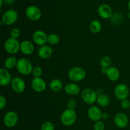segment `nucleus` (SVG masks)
I'll return each instance as SVG.
<instances>
[{
	"label": "nucleus",
	"instance_id": "f257e3e1",
	"mask_svg": "<svg viewBox=\"0 0 130 130\" xmlns=\"http://www.w3.org/2000/svg\"><path fill=\"white\" fill-rule=\"evenodd\" d=\"M77 119V114L76 111L72 109H66L61 115V122L66 126H72L76 122Z\"/></svg>",
	"mask_w": 130,
	"mask_h": 130
},
{
	"label": "nucleus",
	"instance_id": "f03ea898",
	"mask_svg": "<svg viewBox=\"0 0 130 130\" xmlns=\"http://www.w3.org/2000/svg\"><path fill=\"white\" fill-rule=\"evenodd\" d=\"M17 69L21 74L29 75L32 72V65L28 59L21 58L18 60Z\"/></svg>",
	"mask_w": 130,
	"mask_h": 130
},
{
	"label": "nucleus",
	"instance_id": "7ed1b4c3",
	"mask_svg": "<svg viewBox=\"0 0 130 130\" xmlns=\"http://www.w3.org/2000/svg\"><path fill=\"white\" fill-rule=\"evenodd\" d=\"M69 78L74 82L83 81L86 77V72L81 67H76L71 69L68 73Z\"/></svg>",
	"mask_w": 130,
	"mask_h": 130
},
{
	"label": "nucleus",
	"instance_id": "20e7f679",
	"mask_svg": "<svg viewBox=\"0 0 130 130\" xmlns=\"http://www.w3.org/2000/svg\"><path fill=\"white\" fill-rule=\"evenodd\" d=\"M5 49L8 53L11 55L15 54L20 50V44L17 39L10 38L5 42Z\"/></svg>",
	"mask_w": 130,
	"mask_h": 130
},
{
	"label": "nucleus",
	"instance_id": "39448f33",
	"mask_svg": "<svg viewBox=\"0 0 130 130\" xmlns=\"http://www.w3.org/2000/svg\"><path fill=\"white\" fill-rule=\"evenodd\" d=\"M129 88L125 84L121 83L117 85L114 90V95L118 100H122L126 99L129 95Z\"/></svg>",
	"mask_w": 130,
	"mask_h": 130
},
{
	"label": "nucleus",
	"instance_id": "423d86ee",
	"mask_svg": "<svg viewBox=\"0 0 130 130\" xmlns=\"http://www.w3.org/2000/svg\"><path fill=\"white\" fill-rule=\"evenodd\" d=\"M97 93L94 90L90 88L85 89L81 92V98L85 103L93 104L97 100Z\"/></svg>",
	"mask_w": 130,
	"mask_h": 130
},
{
	"label": "nucleus",
	"instance_id": "0eeeda50",
	"mask_svg": "<svg viewBox=\"0 0 130 130\" xmlns=\"http://www.w3.org/2000/svg\"><path fill=\"white\" fill-rule=\"evenodd\" d=\"M19 119L17 114L13 111L7 112L3 118V123L8 128H13L17 124Z\"/></svg>",
	"mask_w": 130,
	"mask_h": 130
},
{
	"label": "nucleus",
	"instance_id": "6e6552de",
	"mask_svg": "<svg viewBox=\"0 0 130 130\" xmlns=\"http://www.w3.org/2000/svg\"><path fill=\"white\" fill-rule=\"evenodd\" d=\"M18 19V14L15 10H9L3 15L2 21L4 24L10 25L13 24Z\"/></svg>",
	"mask_w": 130,
	"mask_h": 130
},
{
	"label": "nucleus",
	"instance_id": "1a4fd4ad",
	"mask_svg": "<svg viewBox=\"0 0 130 130\" xmlns=\"http://www.w3.org/2000/svg\"><path fill=\"white\" fill-rule=\"evenodd\" d=\"M25 14L29 19L32 21L39 20L41 17V11L36 6H30L25 10Z\"/></svg>",
	"mask_w": 130,
	"mask_h": 130
},
{
	"label": "nucleus",
	"instance_id": "9d476101",
	"mask_svg": "<svg viewBox=\"0 0 130 130\" xmlns=\"http://www.w3.org/2000/svg\"><path fill=\"white\" fill-rule=\"evenodd\" d=\"M32 39L37 45L43 46L45 45L48 42V36L44 32L38 30L34 32L33 34Z\"/></svg>",
	"mask_w": 130,
	"mask_h": 130
},
{
	"label": "nucleus",
	"instance_id": "9b49d317",
	"mask_svg": "<svg viewBox=\"0 0 130 130\" xmlns=\"http://www.w3.org/2000/svg\"><path fill=\"white\" fill-rule=\"evenodd\" d=\"M11 88L15 93H21L25 90V83L20 77H15L11 82Z\"/></svg>",
	"mask_w": 130,
	"mask_h": 130
},
{
	"label": "nucleus",
	"instance_id": "f8f14e48",
	"mask_svg": "<svg viewBox=\"0 0 130 130\" xmlns=\"http://www.w3.org/2000/svg\"><path fill=\"white\" fill-rule=\"evenodd\" d=\"M31 86L34 91L38 93H41L46 90V84L44 79L41 77H34L31 81Z\"/></svg>",
	"mask_w": 130,
	"mask_h": 130
},
{
	"label": "nucleus",
	"instance_id": "ddd939ff",
	"mask_svg": "<svg viewBox=\"0 0 130 130\" xmlns=\"http://www.w3.org/2000/svg\"><path fill=\"white\" fill-rule=\"evenodd\" d=\"M114 123L119 128H124L128 124V118L125 114L119 112L114 117Z\"/></svg>",
	"mask_w": 130,
	"mask_h": 130
},
{
	"label": "nucleus",
	"instance_id": "4468645a",
	"mask_svg": "<svg viewBox=\"0 0 130 130\" xmlns=\"http://www.w3.org/2000/svg\"><path fill=\"white\" fill-rule=\"evenodd\" d=\"M88 116L91 121L97 122L99 121L102 117V113L99 107L92 106L88 110Z\"/></svg>",
	"mask_w": 130,
	"mask_h": 130
},
{
	"label": "nucleus",
	"instance_id": "2eb2a0df",
	"mask_svg": "<svg viewBox=\"0 0 130 130\" xmlns=\"http://www.w3.org/2000/svg\"><path fill=\"white\" fill-rule=\"evenodd\" d=\"M98 13L100 17L105 19H109L112 15L111 8L106 4H103L99 6L98 9Z\"/></svg>",
	"mask_w": 130,
	"mask_h": 130
},
{
	"label": "nucleus",
	"instance_id": "dca6fc26",
	"mask_svg": "<svg viewBox=\"0 0 130 130\" xmlns=\"http://www.w3.org/2000/svg\"><path fill=\"white\" fill-rule=\"evenodd\" d=\"M20 50L26 55L32 54L34 51V46L30 41H24L20 43Z\"/></svg>",
	"mask_w": 130,
	"mask_h": 130
},
{
	"label": "nucleus",
	"instance_id": "f3484780",
	"mask_svg": "<svg viewBox=\"0 0 130 130\" xmlns=\"http://www.w3.org/2000/svg\"><path fill=\"white\" fill-rule=\"evenodd\" d=\"M10 73L8 71L4 68L0 69V85L3 86H7L11 82Z\"/></svg>",
	"mask_w": 130,
	"mask_h": 130
},
{
	"label": "nucleus",
	"instance_id": "a211bd4d",
	"mask_svg": "<svg viewBox=\"0 0 130 130\" xmlns=\"http://www.w3.org/2000/svg\"><path fill=\"white\" fill-rule=\"evenodd\" d=\"M38 55L39 57L43 59L48 58L52 55L53 50L49 45L41 46L38 50Z\"/></svg>",
	"mask_w": 130,
	"mask_h": 130
},
{
	"label": "nucleus",
	"instance_id": "6ab92c4d",
	"mask_svg": "<svg viewBox=\"0 0 130 130\" xmlns=\"http://www.w3.org/2000/svg\"><path fill=\"white\" fill-rule=\"evenodd\" d=\"M106 74L108 78L110 81H116L119 78L120 72L116 67H114V66H110V67L107 69Z\"/></svg>",
	"mask_w": 130,
	"mask_h": 130
},
{
	"label": "nucleus",
	"instance_id": "aec40b11",
	"mask_svg": "<svg viewBox=\"0 0 130 130\" xmlns=\"http://www.w3.org/2000/svg\"><path fill=\"white\" fill-rule=\"evenodd\" d=\"M66 93L70 95H77L80 92V87L75 83H69L65 87Z\"/></svg>",
	"mask_w": 130,
	"mask_h": 130
},
{
	"label": "nucleus",
	"instance_id": "412c9836",
	"mask_svg": "<svg viewBox=\"0 0 130 130\" xmlns=\"http://www.w3.org/2000/svg\"><path fill=\"white\" fill-rule=\"evenodd\" d=\"M62 86H63L62 83L61 82L60 80L58 79H53L50 84V88L54 92H58L60 91L62 88Z\"/></svg>",
	"mask_w": 130,
	"mask_h": 130
},
{
	"label": "nucleus",
	"instance_id": "4be33fe9",
	"mask_svg": "<svg viewBox=\"0 0 130 130\" xmlns=\"http://www.w3.org/2000/svg\"><path fill=\"white\" fill-rule=\"evenodd\" d=\"M96 102L102 107H107L110 103V99L109 96L105 94H101L99 95L96 100Z\"/></svg>",
	"mask_w": 130,
	"mask_h": 130
},
{
	"label": "nucleus",
	"instance_id": "5701e85b",
	"mask_svg": "<svg viewBox=\"0 0 130 130\" xmlns=\"http://www.w3.org/2000/svg\"><path fill=\"white\" fill-rule=\"evenodd\" d=\"M18 60L15 57H10L6 58L5 61V66L8 69H12L17 67Z\"/></svg>",
	"mask_w": 130,
	"mask_h": 130
},
{
	"label": "nucleus",
	"instance_id": "b1692460",
	"mask_svg": "<svg viewBox=\"0 0 130 130\" xmlns=\"http://www.w3.org/2000/svg\"><path fill=\"white\" fill-rule=\"evenodd\" d=\"M90 30L93 33H99L102 30V24L99 20H93L90 25Z\"/></svg>",
	"mask_w": 130,
	"mask_h": 130
},
{
	"label": "nucleus",
	"instance_id": "393cba45",
	"mask_svg": "<svg viewBox=\"0 0 130 130\" xmlns=\"http://www.w3.org/2000/svg\"><path fill=\"white\" fill-rule=\"evenodd\" d=\"M112 63V60L109 56H104L100 60V64L102 68L108 69L110 67Z\"/></svg>",
	"mask_w": 130,
	"mask_h": 130
},
{
	"label": "nucleus",
	"instance_id": "a878e982",
	"mask_svg": "<svg viewBox=\"0 0 130 130\" xmlns=\"http://www.w3.org/2000/svg\"><path fill=\"white\" fill-rule=\"evenodd\" d=\"M60 38L55 34H51L48 36V43L51 45H55L59 42Z\"/></svg>",
	"mask_w": 130,
	"mask_h": 130
},
{
	"label": "nucleus",
	"instance_id": "bb28decb",
	"mask_svg": "<svg viewBox=\"0 0 130 130\" xmlns=\"http://www.w3.org/2000/svg\"><path fill=\"white\" fill-rule=\"evenodd\" d=\"M41 130H55L54 125L50 122H44L41 126Z\"/></svg>",
	"mask_w": 130,
	"mask_h": 130
},
{
	"label": "nucleus",
	"instance_id": "cd10ccee",
	"mask_svg": "<svg viewBox=\"0 0 130 130\" xmlns=\"http://www.w3.org/2000/svg\"><path fill=\"white\" fill-rule=\"evenodd\" d=\"M32 73L34 77H41L42 74H43V71L41 67H35L34 68H33Z\"/></svg>",
	"mask_w": 130,
	"mask_h": 130
},
{
	"label": "nucleus",
	"instance_id": "c85d7f7f",
	"mask_svg": "<svg viewBox=\"0 0 130 130\" xmlns=\"http://www.w3.org/2000/svg\"><path fill=\"white\" fill-rule=\"evenodd\" d=\"M10 35H11V38H15V39H17L20 36V29L18 28H13L10 31Z\"/></svg>",
	"mask_w": 130,
	"mask_h": 130
},
{
	"label": "nucleus",
	"instance_id": "c756f323",
	"mask_svg": "<svg viewBox=\"0 0 130 130\" xmlns=\"http://www.w3.org/2000/svg\"><path fill=\"white\" fill-rule=\"evenodd\" d=\"M67 107L68 109L74 110L75 108L76 107V102L74 99H69L67 103Z\"/></svg>",
	"mask_w": 130,
	"mask_h": 130
},
{
	"label": "nucleus",
	"instance_id": "7c9ffc66",
	"mask_svg": "<svg viewBox=\"0 0 130 130\" xmlns=\"http://www.w3.org/2000/svg\"><path fill=\"white\" fill-rule=\"evenodd\" d=\"M105 129V124L102 121H97L94 125V130H104Z\"/></svg>",
	"mask_w": 130,
	"mask_h": 130
},
{
	"label": "nucleus",
	"instance_id": "2f4dec72",
	"mask_svg": "<svg viewBox=\"0 0 130 130\" xmlns=\"http://www.w3.org/2000/svg\"><path fill=\"white\" fill-rule=\"evenodd\" d=\"M121 105L124 109H128L130 107V101L128 99H124L122 100L121 103Z\"/></svg>",
	"mask_w": 130,
	"mask_h": 130
},
{
	"label": "nucleus",
	"instance_id": "473e14b6",
	"mask_svg": "<svg viewBox=\"0 0 130 130\" xmlns=\"http://www.w3.org/2000/svg\"><path fill=\"white\" fill-rule=\"evenodd\" d=\"M6 105V100L3 95H0V109H3Z\"/></svg>",
	"mask_w": 130,
	"mask_h": 130
},
{
	"label": "nucleus",
	"instance_id": "72a5a7b5",
	"mask_svg": "<svg viewBox=\"0 0 130 130\" xmlns=\"http://www.w3.org/2000/svg\"><path fill=\"white\" fill-rule=\"evenodd\" d=\"M7 5H12L14 3L15 0H3Z\"/></svg>",
	"mask_w": 130,
	"mask_h": 130
},
{
	"label": "nucleus",
	"instance_id": "f704fd0d",
	"mask_svg": "<svg viewBox=\"0 0 130 130\" xmlns=\"http://www.w3.org/2000/svg\"><path fill=\"white\" fill-rule=\"evenodd\" d=\"M108 118H109V115H108L107 113L105 112V113H103L102 114V118H103L104 119H108Z\"/></svg>",
	"mask_w": 130,
	"mask_h": 130
},
{
	"label": "nucleus",
	"instance_id": "c9c22d12",
	"mask_svg": "<svg viewBox=\"0 0 130 130\" xmlns=\"http://www.w3.org/2000/svg\"><path fill=\"white\" fill-rule=\"evenodd\" d=\"M107 69L102 68V72L104 74H106L107 73Z\"/></svg>",
	"mask_w": 130,
	"mask_h": 130
},
{
	"label": "nucleus",
	"instance_id": "e433bc0d",
	"mask_svg": "<svg viewBox=\"0 0 130 130\" xmlns=\"http://www.w3.org/2000/svg\"><path fill=\"white\" fill-rule=\"evenodd\" d=\"M3 0H0V6H1V7L3 5Z\"/></svg>",
	"mask_w": 130,
	"mask_h": 130
},
{
	"label": "nucleus",
	"instance_id": "4c0bfd02",
	"mask_svg": "<svg viewBox=\"0 0 130 130\" xmlns=\"http://www.w3.org/2000/svg\"><path fill=\"white\" fill-rule=\"evenodd\" d=\"M128 8H129V11H130V0L128 1Z\"/></svg>",
	"mask_w": 130,
	"mask_h": 130
},
{
	"label": "nucleus",
	"instance_id": "58836bf2",
	"mask_svg": "<svg viewBox=\"0 0 130 130\" xmlns=\"http://www.w3.org/2000/svg\"><path fill=\"white\" fill-rule=\"evenodd\" d=\"M128 15V17L129 18V19H130V11H129V12L128 13V15Z\"/></svg>",
	"mask_w": 130,
	"mask_h": 130
}]
</instances>
